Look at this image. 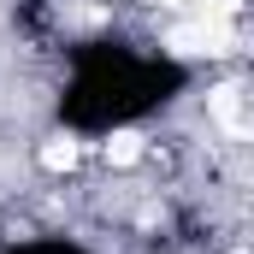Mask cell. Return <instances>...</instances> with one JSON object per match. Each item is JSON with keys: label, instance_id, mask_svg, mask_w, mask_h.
Returning a JSON list of instances; mask_svg holds the SVG:
<instances>
[{"label": "cell", "instance_id": "1", "mask_svg": "<svg viewBox=\"0 0 254 254\" xmlns=\"http://www.w3.org/2000/svg\"><path fill=\"white\" fill-rule=\"evenodd\" d=\"M101 160H107L113 172H136V166H148V160H154V136H142V130H107Z\"/></svg>", "mask_w": 254, "mask_h": 254}, {"label": "cell", "instance_id": "2", "mask_svg": "<svg viewBox=\"0 0 254 254\" xmlns=\"http://www.w3.org/2000/svg\"><path fill=\"white\" fill-rule=\"evenodd\" d=\"M77 160H83V142H77V136H48V142L36 148V166H42V172H54V178L77 172Z\"/></svg>", "mask_w": 254, "mask_h": 254}]
</instances>
